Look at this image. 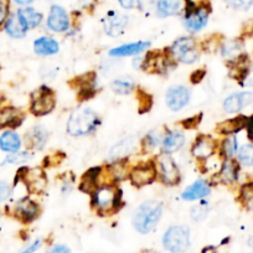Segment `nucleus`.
<instances>
[{"label":"nucleus","instance_id":"1","mask_svg":"<svg viewBox=\"0 0 253 253\" xmlns=\"http://www.w3.org/2000/svg\"><path fill=\"white\" fill-rule=\"evenodd\" d=\"M162 215L163 205L159 201H145L135 210L133 215V226L139 233L147 235L157 227Z\"/></svg>","mask_w":253,"mask_h":253},{"label":"nucleus","instance_id":"2","mask_svg":"<svg viewBox=\"0 0 253 253\" xmlns=\"http://www.w3.org/2000/svg\"><path fill=\"white\" fill-rule=\"evenodd\" d=\"M185 28L189 33L196 34L208 25L209 16L211 13V5L208 0H201L199 3L194 0H185Z\"/></svg>","mask_w":253,"mask_h":253},{"label":"nucleus","instance_id":"3","mask_svg":"<svg viewBox=\"0 0 253 253\" xmlns=\"http://www.w3.org/2000/svg\"><path fill=\"white\" fill-rule=\"evenodd\" d=\"M122 191L113 185H99L92 194V206L101 215H108L121 208Z\"/></svg>","mask_w":253,"mask_h":253},{"label":"nucleus","instance_id":"4","mask_svg":"<svg viewBox=\"0 0 253 253\" xmlns=\"http://www.w3.org/2000/svg\"><path fill=\"white\" fill-rule=\"evenodd\" d=\"M98 126V116L91 108H77L67 121V132L72 137H82L93 132Z\"/></svg>","mask_w":253,"mask_h":253},{"label":"nucleus","instance_id":"5","mask_svg":"<svg viewBox=\"0 0 253 253\" xmlns=\"http://www.w3.org/2000/svg\"><path fill=\"white\" fill-rule=\"evenodd\" d=\"M140 67L149 74L165 75L175 67L174 57L170 51H150L143 57Z\"/></svg>","mask_w":253,"mask_h":253},{"label":"nucleus","instance_id":"6","mask_svg":"<svg viewBox=\"0 0 253 253\" xmlns=\"http://www.w3.org/2000/svg\"><path fill=\"white\" fill-rule=\"evenodd\" d=\"M163 246L171 253H182L190 246V230L186 226H171L163 237Z\"/></svg>","mask_w":253,"mask_h":253},{"label":"nucleus","instance_id":"7","mask_svg":"<svg viewBox=\"0 0 253 253\" xmlns=\"http://www.w3.org/2000/svg\"><path fill=\"white\" fill-rule=\"evenodd\" d=\"M174 60L182 63H194L199 58V48L196 40L189 36L177 39L169 48Z\"/></svg>","mask_w":253,"mask_h":253},{"label":"nucleus","instance_id":"8","mask_svg":"<svg viewBox=\"0 0 253 253\" xmlns=\"http://www.w3.org/2000/svg\"><path fill=\"white\" fill-rule=\"evenodd\" d=\"M56 106L55 93L51 88L41 86L31 94L30 111L34 116L42 117L51 113Z\"/></svg>","mask_w":253,"mask_h":253},{"label":"nucleus","instance_id":"9","mask_svg":"<svg viewBox=\"0 0 253 253\" xmlns=\"http://www.w3.org/2000/svg\"><path fill=\"white\" fill-rule=\"evenodd\" d=\"M155 169L163 184L174 186L180 181V171L176 163L169 154H162L155 159Z\"/></svg>","mask_w":253,"mask_h":253},{"label":"nucleus","instance_id":"10","mask_svg":"<svg viewBox=\"0 0 253 253\" xmlns=\"http://www.w3.org/2000/svg\"><path fill=\"white\" fill-rule=\"evenodd\" d=\"M16 176L23 180L29 191L33 194H41L47 186V177L40 168H33V169L23 168L19 170Z\"/></svg>","mask_w":253,"mask_h":253},{"label":"nucleus","instance_id":"11","mask_svg":"<svg viewBox=\"0 0 253 253\" xmlns=\"http://www.w3.org/2000/svg\"><path fill=\"white\" fill-rule=\"evenodd\" d=\"M157 169H155V164L153 163L138 165V167L133 168L129 172L130 182L135 187H143L152 184L157 179Z\"/></svg>","mask_w":253,"mask_h":253},{"label":"nucleus","instance_id":"12","mask_svg":"<svg viewBox=\"0 0 253 253\" xmlns=\"http://www.w3.org/2000/svg\"><path fill=\"white\" fill-rule=\"evenodd\" d=\"M47 28L53 33H65L70 29L69 14L62 6L52 5L47 18Z\"/></svg>","mask_w":253,"mask_h":253},{"label":"nucleus","instance_id":"13","mask_svg":"<svg viewBox=\"0 0 253 253\" xmlns=\"http://www.w3.org/2000/svg\"><path fill=\"white\" fill-rule=\"evenodd\" d=\"M14 215L21 222L30 223L40 215V208L34 200L29 198H24L19 200L18 204L15 205Z\"/></svg>","mask_w":253,"mask_h":253},{"label":"nucleus","instance_id":"14","mask_svg":"<svg viewBox=\"0 0 253 253\" xmlns=\"http://www.w3.org/2000/svg\"><path fill=\"white\" fill-rule=\"evenodd\" d=\"M165 102L169 109L176 112L184 108L190 102V91L185 86L170 87L165 96Z\"/></svg>","mask_w":253,"mask_h":253},{"label":"nucleus","instance_id":"15","mask_svg":"<svg viewBox=\"0 0 253 253\" xmlns=\"http://www.w3.org/2000/svg\"><path fill=\"white\" fill-rule=\"evenodd\" d=\"M216 152V142L210 135H200L191 147V154L198 160H208Z\"/></svg>","mask_w":253,"mask_h":253},{"label":"nucleus","instance_id":"16","mask_svg":"<svg viewBox=\"0 0 253 253\" xmlns=\"http://www.w3.org/2000/svg\"><path fill=\"white\" fill-rule=\"evenodd\" d=\"M253 102L252 92H238V93L230 94L227 98L223 101V109L226 113H237L241 109L247 107Z\"/></svg>","mask_w":253,"mask_h":253},{"label":"nucleus","instance_id":"17","mask_svg":"<svg viewBox=\"0 0 253 253\" xmlns=\"http://www.w3.org/2000/svg\"><path fill=\"white\" fill-rule=\"evenodd\" d=\"M76 82V89L81 99H88L96 93V75L94 72L80 76L75 80Z\"/></svg>","mask_w":253,"mask_h":253},{"label":"nucleus","instance_id":"18","mask_svg":"<svg viewBox=\"0 0 253 253\" xmlns=\"http://www.w3.org/2000/svg\"><path fill=\"white\" fill-rule=\"evenodd\" d=\"M238 175H240V164H238V162H236L233 158L223 160L217 175L220 181H222L223 184L232 185L238 180Z\"/></svg>","mask_w":253,"mask_h":253},{"label":"nucleus","instance_id":"19","mask_svg":"<svg viewBox=\"0 0 253 253\" xmlns=\"http://www.w3.org/2000/svg\"><path fill=\"white\" fill-rule=\"evenodd\" d=\"M211 186L206 180H196L194 184L190 185L184 193H182V199L186 201H195L200 199L206 198L210 194Z\"/></svg>","mask_w":253,"mask_h":253},{"label":"nucleus","instance_id":"20","mask_svg":"<svg viewBox=\"0 0 253 253\" xmlns=\"http://www.w3.org/2000/svg\"><path fill=\"white\" fill-rule=\"evenodd\" d=\"M24 121V114L15 107H5L0 111V128H18Z\"/></svg>","mask_w":253,"mask_h":253},{"label":"nucleus","instance_id":"21","mask_svg":"<svg viewBox=\"0 0 253 253\" xmlns=\"http://www.w3.org/2000/svg\"><path fill=\"white\" fill-rule=\"evenodd\" d=\"M48 139V132L42 126H33L28 133H26L25 142L29 148L33 149H42Z\"/></svg>","mask_w":253,"mask_h":253},{"label":"nucleus","instance_id":"22","mask_svg":"<svg viewBox=\"0 0 253 253\" xmlns=\"http://www.w3.org/2000/svg\"><path fill=\"white\" fill-rule=\"evenodd\" d=\"M101 174H102L101 167H94L87 170V171L84 174V176H82L81 182H80V189H81V191L92 195V194L97 190V187L99 186L98 179L99 176H101Z\"/></svg>","mask_w":253,"mask_h":253},{"label":"nucleus","instance_id":"23","mask_svg":"<svg viewBox=\"0 0 253 253\" xmlns=\"http://www.w3.org/2000/svg\"><path fill=\"white\" fill-rule=\"evenodd\" d=\"M128 25V16L112 13L104 21V30L109 36H118Z\"/></svg>","mask_w":253,"mask_h":253},{"label":"nucleus","instance_id":"24","mask_svg":"<svg viewBox=\"0 0 253 253\" xmlns=\"http://www.w3.org/2000/svg\"><path fill=\"white\" fill-rule=\"evenodd\" d=\"M247 118L246 116H238L235 118L226 119V121L221 122L217 126V133L222 135H233L236 133H238L240 130H242L243 128H246V123H247Z\"/></svg>","mask_w":253,"mask_h":253},{"label":"nucleus","instance_id":"25","mask_svg":"<svg viewBox=\"0 0 253 253\" xmlns=\"http://www.w3.org/2000/svg\"><path fill=\"white\" fill-rule=\"evenodd\" d=\"M150 46V42L148 41H138V42L126 43V45L118 46L109 51V55L113 57H126V56H134L144 51Z\"/></svg>","mask_w":253,"mask_h":253},{"label":"nucleus","instance_id":"26","mask_svg":"<svg viewBox=\"0 0 253 253\" xmlns=\"http://www.w3.org/2000/svg\"><path fill=\"white\" fill-rule=\"evenodd\" d=\"M184 143L185 137L181 132H179V130H168L162 142L163 150H164L165 154H171V153L181 149Z\"/></svg>","mask_w":253,"mask_h":253},{"label":"nucleus","instance_id":"27","mask_svg":"<svg viewBox=\"0 0 253 253\" xmlns=\"http://www.w3.org/2000/svg\"><path fill=\"white\" fill-rule=\"evenodd\" d=\"M230 76L235 80H243L246 79V76L250 72L251 63L248 60L247 55H241L240 57H237L236 60L230 61Z\"/></svg>","mask_w":253,"mask_h":253},{"label":"nucleus","instance_id":"28","mask_svg":"<svg viewBox=\"0 0 253 253\" xmlns=\"http://www.w3.org/2000/svg\"><path fill=\"white\" fill-rule=\"evenodd\" d=\"M34 50L40 56L55 55L60 50V45L55 39L50 38V36H41L34 42Z\"/></svg>","mask_w":253,"mask_h":253},{"label":"nucleus","instance_id":"29","mask_svg":"<svg viewBox=\"0 0 253 253\" xmlns=\"http://www.w3.org/2000/svg\"><path fill=\"white\" fill-rule=\"evenodd\" d=\"M18 15L20 18L21 23L25 26L26 30L29 29L38 28L42 23V14L39 13L34 8H23L18 10Z\"/></svg>","mask_w":253,"mask_h":253},{"label":"nucleus","instance_id":"30","mask_svg":"<svg viewBox=\"0 0 253 253\" xmlns=\"http://www.w3.org/2000/svg\"><path fill=\"white\" fill-rule=\"evenodd\" d=\"M21 148V139L15 132L6 130L0 135V149L3 152L16 153Z\"/></svg>","mask_w":253,"mask_h":253},{"label":"nucleus","instance_id":"31","mask_svg":"<svg viewBox=\"0 0 253 253\" xmlns=\"http://www.w3.org/2000/svg\"><path fill=\"white\" fill-rule=\"evenodd\" d=\"M5 31L9 36L14 39H21L26 35V28L21 23L18 13L9 16L5 21Z\"/></svg>","mask_w":253,"mask_h":253},{"label":"nucleus","instance_id":"32","mask_svg":"<svg viewBox=\"0 0 253 253\" xmlns=\"http://www.w3.org/2000/svg\"><path fill=\"white\" fill-rule=\"evenodd\" d=\"M182 8V0H159L157 4V11L160 16L176 15Z\"/></svg>","mask_w":253,"mask_h":253},{"label":"nucleus","instance_id":"33","mask_svg":"<svg viewBox=\"0 0 253 253\" xmlns=\"http://www.w3.org/2000/svg\"><path fill=\"white\" fill-rule=\"evenodd\" d=\"M134 145H135L134 138L132 137L126 138V139L121 140V142L117 143V144L112 148L109 155H111V158H113V159L118 160L121 159V158L129 155L130 153H132V150L134 149Z\"/></svg>","mask_w":253,"mask_h":253},{"label":"nucleus","instance_id":"34","mask_svg":"<svg viewBox=\"0 0 253 253\" xmlns=\"http://www.w3.org/2000/svg\"><path fill=\"white\" fill-rule=\"evenodd\" d=\"M243 50V43L241 40H231L227 41L226 43H223L222 47H221V53L225 58H228L230 61L236 60L237 57H240L242 55Z\"/></svg>","mask_w":253,"mask_h":253},{"label":"nucleus","instance_id":"35","mask_svg":"<svg viewBox=\"0 0 253 253\" xmlns=\"http://www.w3.org/2000/svg\"><path fill=\"white\" fill-rule=\"evenodd\" d=\"M238 152V142L235 135H227L221 143V153L226 159H231Z\"/></svg>","mask_w":253,"mask_h":253},{"label":"nucleus","instance_id":"36","mask_svg":"<svg viewBox=\"0 0 253 253\" xmlns=\"http://www.w3.org/2000/svg\"><path fill=\"white\" fill-rule=\"evenodd\" d=\"M112 89L118 94H128L134 89V81L129 77L116 79L111 84Z\"/></svg>","mask_w":253,"mask_h":253},{"label":"nucleus","instance_id":"37","mask_svg":"<svg viewBox=\"0 0 253 253\" xmlns=\"http://www.w3.org/2000/svg\"><path fill=\"white\" fill-rule=\"evenodd\" d=\"M237 162L243 167H253V144H245L238 149Z\"/></svg>","mask_w":253,"mask_h":253},{"label":"nucleus","instance_id":"38","mask_svg":"<svg viewBox=\"0 0 253 253\" xmlns=\"http://www.w3.org/2000/svg\"><path fill=\"white\" fill-rule=\"evenodd\" d=\"M107 171H108L109 177H111L114 182L121 181V180L124 179V177L126 176V174H128V169H126V164L122 162H116L113 165H111V167L108 168Z\"/></svg>","mask_w":253,"mask_h":253},{"label":"nucleus","instance_id":"39","mask_svg":"<svg viewBox=\"0 0 253 253\" xmlns=\"http://www.w3.org/2000/svg\"><path fill=\"white\" fill-rule=\"evenodd\" d=\"M240 201L247 209H253V182H247L241 187Z\"/></svg>","mask_w":253,"mask_h":253},{"label":"nucleus","instance_id":"40","mask_svg":"<svg viewBox=\"0 0 253 253\" xmlns=\"http://www.w3.org/2000/svg\"><path fill=\"white\" fill-rule=\"evenodd\" d=\"M137 99H138V106H139V113H145V112H148L150 108H152L153 98L152 96L148 94L145 91H143V89H138Z\"/></svg>","mask_w":253,"mask_h":253},{"label":"nucleus","instance_id":"41","mask_svg":"<svg viewBox=\"0 0 253 253\" xmlns=\"http://www.w3.org/2000/svg\"><path fill=\"white\" fill-rule=\"evenodd\" d=\"M209 210H210L209 204L205 203V201L198 204V205H195L191 209V218H193L194 221H203L204 218L208 216Z\"/></svg>","mask_w":253,"mask_h":253},{"label":"nucleus","instance_id":"42","mask_svg":"<svg viewBox=\"0 0 253 253\" xmlns=\"http://www.w3.org/2000/svg\"><path fill=\"white\" fill-rule=\"evenodd\" d=\"M30 159V153L29 152H16L5 158L3 164H23Z\"/></svg>","mask_w":253,"mask_h":253},{"label":"nucleus","instance_id":"43","mask_svg":"<svg viewBox=\"0 0 253 253\" xmlns=\"http://www.w3.org/2000/svg\"><path fill=\"white\" fill-rule=\"evenodd\" d=\"M223 1L236 10H248L253 5V0H223Z\"/></svg>","mask_w":253,"mask_h":253},{"label":"nucleus","instance_id":"44","mask_svg":"<svg viewBox=\"0 0 253 253\" xmlns=\"http://www.w3.org/2000/svg\"><path fill=\"white\" fill-rule=\"evenodd\" d=\"M160 143V138L158 135H155L154 133H150L147 137L143 139V149L145 152H150V150L154 149L158 144Z\"/></svg>","mask_w":253,"mask_h":253},{"label":"nucleus","instance_id":"45","mask_svg":"<svg viewBox=\"0 0 253 253\" xmlns=\"http://www.w3.org/2000/svg\"><path fill=\"white\" fill-rule=\"evenodd\" d=\"M11 195V187L8 182L0 181V203L5 201Z\"/></svg>","mask_w":253,"mask_h":253},{"label":"nucleus","instance_id":"46","mask_svg":"<svg viewBox=\"0 0 253 253\" xmlns=\"http://www.w3.org/2000/svg\"><path fill=\"white\" fill-rule=\"evenodd\" d=\"M200 121H201V114H199V116H194L185 119V121L181 122V124L184 126V128L190 129V128H196V126H199V123H200Z\"/></svg>","mask_w":253,"mask_h":253},{"label":"nucleus","instance_id":"47","mask_svg":"<svg viewBox=\"0 0 253 253\" xmlns=\"http://www.w3.org/2000/svg\"><path fill=\"white\" fill-rule=\"evenodd\" d=\"M9 14V4L4 0H0V28L8 19Z\"/></svg>","mask_w":253,"mask_h":253},{"label":"nucleus","instance_id":"48","mask_svg":"<svg viewBox=\"0 0 253 253\" xmlns=\"http://www.w3.org/2000/svg\"><path fill=\"white\" fill-rule=\"evenodd\" d=\"M220 46V43H218V39L217 36H211V38H209L208 40H205V42H204V48H205L206 51H213L216 50V48Z\"/></svg>","mask_w":253,"mask_h":253},{"label":"nucleus","instance_id":"49","mask_svg":"<svg viewBox=\"0 0 253 253\" xmlns=\"http://www.w3.org/2000/svg\"><path fill=\"white\" fill-rule=\"evenodd\" d=\"M122 8L134 9L139 6V0H118Z\"/></svg>","mask_w":253,"mask_h":253},{"label":"nucleus","instance_id":"50","mask_svg":"<svg viewBox=\"0 0 253 253\" xmlns=\"http://www.w3.org/2000/svg\"><path fill=\"white\" fill-rule=\"evenodd\" d=\"M41 243H42V241H41V240L34 241V242L31 243L30 246H28V247H26L25 250L21 251L20 253H35L36 251H38L39 248L41 247Z\"/></svg>","mask_w":253,"mask_h":253},{"label":"nucleus","instance_id":"51","mask_svg":"<svg viewBox=\"0 0 253 253\" xmlns=\"http://www.w3.org/2000/svg\"><path fill=\"white\" fill-rule=\"evenodd\" d=\"M205 70H196V71L191 75V82H193V84H199V82H201L204 77H205Z\"/></svg>","mask_w":253,"mask_h":253},{"label":"nucleus","instance_id":"52","mask_svg":"<svg viewBox=\"0 0 253 253\" xmlns=\"http://www.w3.org/2000/svg\"><path fill=\"white\" fill-rule=\"evenodd\" d=\"M246 130H247V135L250 138L251 142H253V116L248 117L247 123H246Z\"/></svg>","mask_w":253,"mask_h":253},{"label":"nucleus","instance_id":"53","mask_svg":"<svg viewBox=\"0 0 253 253\" xmlns=\"http://www.w3.org/2000/svg\"><path fill=\"white\" fill-rule=\"evenodd\" d=\"M47 253H71V251H70V248L67 247V246L58 245L51 248Z\"/></svg>","mask_w":253,"mask_h":253},{"label":"nucleus","instance_id":"54","mask_svg":"<svg viewBox=\"0 0 253 253\" xmlns=\"http://www.w3.org/2000/svg\"><path fill=\"white\" fill-rule=\"evenodd\" d=\"M243 34L246 36H252L253 35V19L248 20L247 23L243 25Z\"/></svg>","mask_w":253,"mask_h":253},{"label":"nucleus","instance_id":"55","mask_svg":"<svg viewBox=\"0 0 253 253\" xmlns=\"http://www.w3.org/2000/svg\"><path fill=\"white\" fill-rule=\"evenodd\" d=\"M201 253H217V250L213 246H208V247L203 248Z\"/></svg>","mask_w":253,"mask_h":253},{"label":"nucleus","instance_id":"56","mask_svg":"<svg viewBox=\"0 0 253 253\" xmlns=\"http://www.w3.org/2000/svg\"><path fill=\"white\" fill-rule=\"evenodd\" d=\"M34 0H15V3L19 5H28V4L33 3Z\"/></svg>","mask_w":253,"mask_h":253},{"label":"nucleus","instance_id":"57","mask_svg":"<svg viewBox=\"0 0 253 253\" xmlns=\"http://www.w3.org/2000/svg\"><path fill=\"white\" fill-rule=\"evenodd\" d=\"M248 245H250V247L252 248L253 250V235L251 236V238H250V241H248Z\"/></svg>","mask_w":253,"mask_h":253},{"label":"nucleus","instance_id":"58","mask_svg":"<svg viewBox=\"0 0 253 253\" xmlns=\"http://www.w3.org/2000/svg\"><path fill=\"white\" fill-rule=\"evenodd\" d=\"M140 253H158V252H155V251H152V250H144Z\"/></svg>","mask_w":253,"mask_h":253},{"label":"nucleus","instance_id":"59","mask_svg":"<svg viewBox=\"0 0 253 253\" xmlns=\"http://www.w3.org/2000/svg\"><path fill=\"white\" fill-rule=\"evenodd\" d=\"M1 101H3V96L0 94V103H1Z\"/></svg>","mask_w":253,"mask_h":253},{"label":"nucleus","instance_id":"60","mask_svg":"<svg viewBox=\"0 0 253 253\" xmlns=\"http://www.w3.org/2000/svg\"><path fill=\"white\" fill-rule=\"evenodd\" d=\"M194 1H196V0H194Z\"/></svg>","mask_w":253,"mask_h":253}]
</instances>
